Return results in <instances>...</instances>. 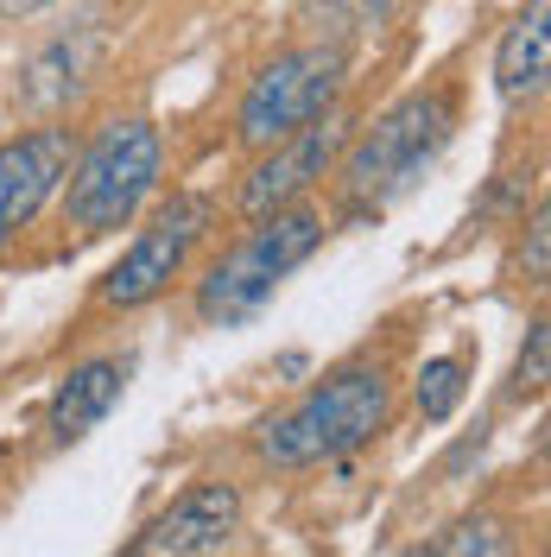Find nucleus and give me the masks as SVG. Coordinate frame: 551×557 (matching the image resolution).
<instances>
[{"label":"nucleus","mask_w":551,"mask_h":557,"mask_svg":"<svg viewBox=\"0 0 551 557\" xmlns=\"http://www.w3.org/2000/svg\"><path fill=\"white\" fill-rule=\"evenodd\" d=\"M127 374H134L127 355H96V361H83V368L51 393V444H83V437L121 406Z\"/></svg>","instance_id":"nucleus-10"},{"label":"nucleus","mask_w":551,"mask_h":557,"mask_svg":"<svg viewBox=\"0 0 551 557\" xmlns=\"http://www.w3.org/2000/svg\"><path fill=\"white\" fill-rule=\"evenodd\" d=\"M546 70H551V0H532L494 51V83H501V96H539Z\"/></svg>","instance_id":"nucleus-11"},{"label":"nucleus","mask_w":551,"mask_h":557,"mask_svg":"<svg viewBox=\"0 0 551 557\" xmlns=\"http://www.w3.org/2000/svg\"><path fill=\"white\" fill-rule=\"evenodd\" d=\"M64 165H70V146L58 127H38V134L0 146V247L45 209V197L58 190Z\"/></svg>","instance_id":"nucleus-9"},{"label":"nucleus","mask_w":551,"mask_h":557,"mask_svg":"<svg viewBox=\"0 0 551 557\" xmlns=\"http://www.w3.org/2000/svg\"><path fill=\"white\" fill-rule=\"evenodd\" d=\"M305 7L330 26V33H368V26L387 20V7H393V0H305Z\"/></svg>","instance_id":"nucleus-15"},{"label":"nucleus","mask_w":551,"mask_h":557,"mask_svg":"<svg viewBox=\"0 0 551 557\" xmlns=\"http://www.w3.org/2000/svg\"><path fill=\"white\" fill-rule=\"evenodd\" d=\"M152 184H159V134L146 121H108L70 172V197H64L70 228L76 235H108V228L134 222V209L146 203Z\"/></svg>","instance_id":"nucleus-3"},{"label":"nucleus","mask_w":551,"mask_h":557,"mask_svg":"<svg viewBox=\"0 0 551 557\" xmlns=\"http://www.w3.org/2000/svg\"><path fill=\"white\" fill-rule=\"evenodd\" d=\"M38 7H51V0H0L7 20H26V13H38Z\"/></svg>","instance_id":"nucleus-18"},{"label":"nucleus","mask_w":551,"mask_h":557,"mask_svg":"<svg viewBox=\"0 0 551 557\" xmlns=\"http://www.w3.org/2000/svg\"><path fill=\"white\" fill-rule=\"evenodd\" d=\"M519 267H526L532 285H546V273H551V222H546V209H539L532 228H526V253H519Z\"/></svg>","instance_id":"nucleus-17"},{"label":"nucleus","mask_w":551,"mask_h":557,"mask_svg":"<svg viewBox=\"0 0 551 557\" xmlns=\"http://www.w3.org/2000/svg\"><path fill=\"white\" fill-rule=\"evenodd\" d=\"M343 146H348V114H336V108H330V114L305 121L298 134H285L273 146V159H260V165H254V177L242 184V209H247V215L285 209L298 190H310L317 177L343 159Z\"/></svg>","instance_id":"nucleus-8"},{"label":"nucleus","mask_w":551,"mask_h":557,"mask_svg":"<svg viewBox=\"0 0 551 557\" xmlns=\"http://www.w3.org/2000/svg\"><path fill=\"white\" fill-rule=\"evenodd\" d=\"M425 557H514V539L501 532V520H463L450 525Z\"/></svg>","instance_id":"nucleus-13"},{"label":"nucleus","mask_w":551,"mask_h":557,"mask_svg":"<svg viewBox=\"0 0 551 557\" xmlns=\"http://www.w3.org/2000/svg\"><path fill=\"white\" fill-rule=\"evenodd\" d=\"M242 525V487L235 482H191L172 507H159L134 532L121 557H216Z\"/></svg>","instance_id":"nucleus-7"},{"label":"nucleus","mask_w":551,"mask_h":557,"mask_svg":"<svg viewBox=\"0 0 551 557\" xmlns=\"http://www.w3.org/2000/svg\"><path fill=\"white\" fill-rule=\"evenodd\" d=\"M393 386L380 368H343L323 386H310L292 412L260 424V456L273 469H310V462H336V456L362 450L387 424Z\"/></svg>","instance_id":"nucleus-1"},{"label":"nucleus","mask_w":551,"mask_h":557,"mask_svg":"<svg viewBox=\"0 0 551 557\" xmlns=\"http://www.w3.org/2000/svg\"><path fill=\"white\" fill-rule=\"evenodd\" d=\"M546 355H551V330L532 323V330H526V348H519V368H514L519 393H539V386H546Z\"/></svg>","instance_id":"nucleus-16"},{"label":"nucleus","mask_w":551,"mask_h":557,"mask_svg":"<svg viewBox=\"0 0 551 557\" xmlns=\"http://www.w3.org/2000/svg\"><path fill=\"white\" fill-rule=\"evenodd\" d=\"M450 127H456V96L450 89H418L406 102H393L348 146L343 159L348 209H387L393 197H406L425 177V165L450 146Z\"/></svg>","instance_id":"nucleus-2"},{"label":"nucleus","mask_w":551,"mask_h":557,"mask_svg":"<svg viewBox=\"0 0 551 557\" xmlns=\"http://www.w3.org/2000/svg\"><path fill=\"white\" fill-rule=\"evenodd\" d=\"M456 399H463V361H450V355L425 361V374H418V412L431 418V424H444L456 412Z\"/></svg>","instance_id":"nucleus-14"},{"label":"nucleus","mask_w":551,"mask_h":557,"mask_svg":"<svg viewBox=\"0 0 551 557\" xmlns=\"http://www.w3.org/2000/svg\"><path fill=\"white\" fill-rule=\"evenodd\" d=\"M83 64H89V45H83V38H76V45H70V38H51L33 64H26V102L33 108L70 102V96L83 89Z\"/></svg>","instance_id":"nucleus-12"},{"label":"nucleus","mask_w":551,"mask_h":557,"mask_svg":"<svg viewBox=\"0 0 551 557\" xmlns=\"http://www.w3.org/2000/svg\"><path fill=\"white\" fill-rule=\"evenodd\" d=\"M204 228H209V203H204V197H172V203L139 228V242L108 267L102 305H121V311H127V305L159 298V292L172 285V273L191 260V247H197Z\"/></svg>","instance_id":"nucleus-6"},{"label":"nucleus","mask_w":551,"mask_h":557,"mask_svg":"<svg viewBox=\"0 0 551 557\" xmlns=\"http://www.w3.org/2000/svg\"><path fill=\"white\" fill-rule=\"evenodd\" d=\"M317 242H323V215L317 209H267L260 215V228L247 235L229 260H216V273L204 278V292H197V311L209 317V323H242V317H254L267 298H273V285L298 260H310L317 253Z\"/></svg>","instance_id":"nucleus-4"},{"label":"nucleus","mask_w":551,"mask_h":557,"mask_svg":"<svg viewBox=\"0 0 551 557\" xmlns=\"http://www.w3.org/2000/svg\"><path fill=\"white\" fill-rule=\"evenodd\" d=\"M343 45L323 38V45H298V51H279L273 64L247 83L242 96V139L247 146H279L285 134H298L305 121L330 114L343 96Z\"/></svg>","instance_id":"nucleus-5"}]
</instances>
